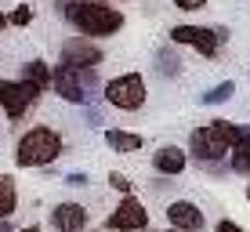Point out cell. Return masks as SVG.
Returning <instances> with one entry per match:
<instances>
[{"instance_id":"cell-18","label":"cell","mask_w":250,"mask_h":232,"mask_svg":"<svg viewBox=\"0 0 250 232\" xmlns=\"http://www.w3.org/2000/svg\"><path fill=\"white\" fill-rule=\"evenodd\" d=\"M156 73L160 76H178V73H182V62H178L174 51H167V47L156 51Z\"/></svg>"},{"instance_id":"cell-7","label":"cell","mask_w":250,"mask_h":232,"mask_svg":"<svg viewBox=\"0 0 250 232\" xmlns=\"http://www.w3.org/2000/svg\"><path fill=\"white\" fill-rule=\"evenodd\" d=\"M102 58H105V51L91 37H69L58 51V65H65V69H98Z\"/></svg>"},{"instance_id":"cell-21","label":"cell","mask_w":250,"mask_h":232,"mask_svg":"<svg viewBox=\"0 0 250 232\" xmlns=\"http://www.w3.org/2000/svg\"><path fill=\"white\" fill-rule=\"evenodd\" d=\"M207 0H174V7H182V11H200Z\"/></svg>"},{"instance_id":"cell-26","label":"cell","mask_w":250,"mask_h":232,"mask_svg":"<svg viewBox=\"0 0 250 232\" xmlns=\"http://www.w3.org/2000/svg\"><path fill=\"white\" fill-rule=\"evenodd\" d=\"M19 232H40V229H37V225H29V229H19Z\"/></svg>"},{"instance_id":"cell-27","label":"cell","mask_w":250,"mask_h":232,"mask_svg":"<svg viewBox=\"0 0 250 232\" xmlns=\"http://www.w3.org/2000/svg\"><path fill=\"white\" fill-rule=\"evenodd\" d=\"M247 200H250V185H247Z\"/></svg>"},{"instance_id":"cell-17","label":"cell","mask_w":250,"mask_h":232,"mask_svg":"<svg viewBox=\"0 0 250 232\" xmlns=\"http://www.w3.org/2000/svg\"><path fill=\"white\" fill-rule=\"evenodd\" d=\"M229 167H232V174L250 178V145H232L229 149Z\"/></svg>"},{"instance_id":"cell-9","label":"cell","mask_w":250,"mask_h":232,"mask_svg":"<svg viewBox=\"0 0 250 232\" xmlns=\"http://www.w3.org/2000/svg\"><path fill=\"white\" fill-rule=\"evenodd\" d=\"M142 229H149V211L127 192L120 200V207L105 218V232H142Z\"/></svg>"},{"instance_id":"cell-20","label":"cell","mask_w":250,"mask_h":232,"mask_svg":"<svg viewBox=\"0 0 250 232\" xmlns=\"http://www.w3.org/2000/svg\"><path fill=\"white\" fill-rule=\"evenodd\" d=\"M236 145H250V124H236Z\"/></svg>"},{"instance_id":"cell-14","label":"cell","mask_w":250,"mask_h":232,"mask_svg":"<svg viewBox=\"0 0 250 232\" xmlns=\"http://www.w3.org/2000/svg\"><path fill=\"white\" fill-rule=\"evenodd\" d=\"M15 207H19V192H15V182L7 174H0V221L11 218Z\"/></svg>"},{"instance_id":"cell-19","label":"cell","mask_w":250,"mask_h":232,"mask_svg":"<svg viewBox=\"0 0 250 232\" xmlns=\"http://www.w3.org/2000/svg\"><path fill=\"white\" fill-rule=\"evenodd\" d=\"M7 22H11V25H29L33 22V7L29 4H19L11 15H7Z\"/></svg>"},{"instance_id":"cell-10","label":"cell","mask_w":250,"mask_h":232,"mask_svg":"<svg viewBox=\"0 0 250 232\" xmlns=\"http://www.w3.org/2000/svg\"><path fill=\"white\" fill-rule=\"evenodd\" d=\"M167 221H170V229L174 232H203V211L196 207L192 200H174V203H167Z\"/></svg>"},{"instance_id":"cell-22","label":"cell","mask_w":250,"mask_h":232,"mask_svg":"<svg viewBox=\"0 0 250 232\" xmlns=\"http://www.w3.org/2000/svg\"><path fill=\"white\" fill-rule=\"evenodd\" d=\"M214 232H247L243 225H236V221H218V229Z\"/></svg>"},{"instance_id":"cell-3","label":"cell","mask_w":250,"mask_h":232,"mask_svg":"<svg viewBox=\"0 0 250 232\" xmlns=\"http://www.w3.org/2000/svg\"><path fill=\"white\" fill-rule=\"evenodd\" d=\"M62 156V134L51 127H29L15 142V163L19 167H47Z\"/></svg>"},{"instance_id":"cell-23","label":"cell","mask_w":250,"mask_h":232,"mask_svg":"<svg viewBox=\"0 0 250 232\" xmlns=\"http://www.w3.org/2000/svg\"><path fill=\"white\" fill-rule=\"evenodd\" d=\"M65 182L69 185H87V174H83V170H73V174H65Z\"/></svg>"},{"instance_id":"cell-5","label":"cell","mask_w":250,"mask_h":232,"mask_svg":"<svg viewBox=\"0 0 250 232\" xmlns=\"http://www.w3.org/2000/svg\"><path fill=\"white\" fill-rule=\"evenodd\" d=\"M102 98H105L113 109L134 113V109H142V105H145L149 91H145L142 73H120V76H113V80H109L105 87H102Z\"/></svg>"},{"instance_id":"cell-6","label":"cell","mask_w":250,"mask_h":232,"mask_svg":"<svg viewBox=\"0 0 250 232\" xmlns=\"http://www.w3.org/2000/svg\"><path fill=\"white\" fill-rule=\"evenodd\" d=\"M170 40H174V44H185V47H196L203 58H218L221 44L229 40V29L225 25H174V29H170Z\"/></svg>"},{"instance_id":"cell-1","label":"cell","mask_w":250,"mask_h":232,"mask_svg":"<svg viewBox=\"0 0 250 232\" xmlns=\"http://www.w3.org/2000/svg\"><path fill=\"white\" fill-rule=\"evenodd\" d=\"M58 7H62V15L69 19V25L80 29V37H91V40L94 37H116L124 29V11L102 4V0H76V4L58 0Z\"/></svg>"},{"instance_id":"cell-8","label":"cell","mask_w":250,"mask_h":232,"mask_svg":"<svg viewBox=\"0 0 250 232\" xmlns=\"http://www.w3.org/2000/svg\"><path fill=\"white\" fill-rule=\"evenodd\" d=\"M40 91L33 80H0V105H4L7 120H22L25 109L40 98Z\"/></svg>"},{"instance_id":"cell-2","label":"cell","mask_w":250,"mask_h":232,"mask_svg":"<svg viewBox=\"0 0 250 232\" xmlns=\"http://www.w3.org/2000/svg\"><path fill=\"white\" fill-rule=\"evenodd\" d=\"M236 145V124L232 120H214V124L207 127H196L192 134H188V149H192V156L200 163H221L229 156V149Z\"/></svg>"},{"instance_id":"cell-4","label":"cell","mask_w":250,"mask_h":232,"mask_svg":"<svg viewBox=\"0 0 250 232\" xmlns=\"http://www.w3.org/2000/svg\"><path fill=\"white\" fill-rule=\"evenodd\" d=\"M94 87H98L94 69H65V65H55V69H51V91H55L58 98L73 102V105H87Z\"/></svg>"},{"instance_id":"cell-25","label":"cell","mask_w":250,"mask_h":232,"mask_svg":"<svg viewBox=\"0 0 250 232\" xmlns=\"http://www.w3.org/2000/svg\"><path fill=\"white\" fill-rule=\"evenodd\" d=\"M7 25H11V22H7V15L0 11V29H7Z\"/></svg>"},{"instance_id":"cell-24","label":"cell","mask_w":250,"mask_h":232,"mask_svg":"<svg viewBox=\"0 0 250 232\" xmlns=\"http://www.w3.org/2000/svg\"><path fill=\"white\" fill-rule=\"evenodd\" d=\"M109 182H113V185L120 189V192H131V182H127L124 174H113V178H109Z\"/></svg>"},{"instance_id":"cell-16","label":"cell","mask_w":250,"mask_h":232,"mask_svg":"<svg viewBox=\"0 0 250 232\" xmlns=\"http://www.w3.org/2000/svg\"><path fill=\"white\" fill-rule=\"evenodd\" d=\"M232 94H236V84H232V80H221V84H214L210 91H203L200 102H203V105H221V102H229Z\"/></svg>"},{"instance_id":"cell-13","label":"cell","mask_w":250,"mask_h":232,"mask_svg":"<svg viewBox=\"0 0 250 232\" xmlns=\"http://www.w3.org/2000/svg\"><path fill=\"white\" fill-rule=\"evenodd\" d=\"M105 145L113 152H138L145 145L142 134H134V131H120V127H109L105 131Z\"/></svg>"},{"instance_id":"cell-15","label":"cell","mask_w":250,"mask_h":232,"mask_svg":"<svg viewBox=\"0 0 250 232\" xmlns=\"http://www.w3.org/2000/svg\"><path fill=\"white\" fill-rule=\"evenodd\" d=\"M22 80H33L37 87H51V65L40 62V58H33V62L22 69Z\"/></svg>"},{"instance_id":"cell-11","label":"cell","mask_w":250,"mask_h":232,"mask_svg":"<svg viewBox=\"0 0 250 232\" xmlns=\"http://www.w3.org/2000/svg\"><path fill=\"white\" fill-rule=\"evenodd\" d=\"M51 225L58 232H83L87 229V211H83L80 203H58V207L51 211Z\"/></svg>"},{"instance_id":"cell-12","label":"cell","mask_w":250,"mask_h":232,"mask_svg":"<svg viewBox=\"0 0 250 232\" xmlns=\"http://www.w3.org/2000/svg\"><path fill=\"white\" fill-rule=\"evenodd\" d=\"M185 152L182 149H178V145H160V149H156V156H152V167H156L160 170V174H170V178H174V174H182V170H185Z\"/></svg>"}]
</instances>
